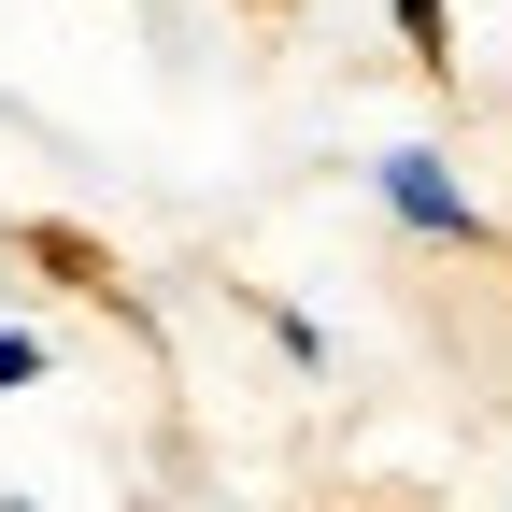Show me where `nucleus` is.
<instances>
[{
	"instance_id": "f257e3e1",
	"label": "nucleus",
	"mask_w": 512,
	"mask_h": 512,
	"mask_svg": "<svg viewBox=\"0 0 512 512\" xmlns=\"http://www.w3.org/2000/svg\"><path fill=\"white\" fill-rule=\"evenodd\" d=\"M370 200L399 214L413 242H456V256H484V242H498V214L470 200V185H456V157H427V143H399V157H370Z\"/></svg>"
},
{
	"instance_id": "f03ea898",
	"label": "nucleus",
	"mask_w": 512,
	"mask_h": 512,
	"mask_svg": "<svg viewBox=\"0 0 512 512\" xmlns=\"http://www.w3.org/2000/svg\"><path fill=\"white\" fill-rule=\"evenodd\" d=\"M384 15H399V43H413V72H456V15H441V0H384Z\"/></svg>"
},
{
	"instance_id": "7ed1b4c3",
	"label": "nucleus",
	"mask_w": 512,
	"mask_h": 512,
	"mask_svg": "<svg viewBox=\"0 0 512 512\" xmlns=\"http://www.w3.org/2000/svg\"><path fill=\"white\" fill-rule=\"evenodd\" d=\"M15 384H43V342H29V328H0V399H15Z\"/></svg>"
}]
</instances>
